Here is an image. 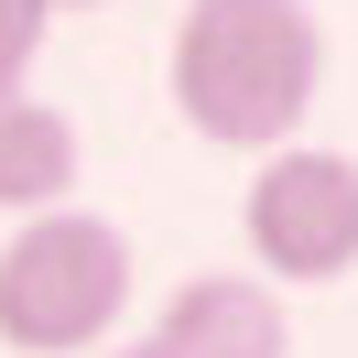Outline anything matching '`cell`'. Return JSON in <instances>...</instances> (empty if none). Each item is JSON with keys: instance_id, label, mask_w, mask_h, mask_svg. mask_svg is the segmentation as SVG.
<instances>
[{"instance_id": "277c9868", "label": "cell", "mask_w": 358, "mask_h": 358, "mask_svg": "<svg viewBox=\"0 0 358 358\" xmlns=\"http://www.w3.org/2000/svg\"><path fill=\"white\" fill-rule=\"evenodd\" d=\"M152 348L163 358H293V315L261 271H196L163 293Z\"/></svg>"}, {"instance_id": "52a82bcc", "label": "cell", "mask_w": 358, "mask_h": 358, "mask_svg": "<svg viewBox=\"0 0 358 358\" xmlns=\"http://www.w3.org/2000/svg\"><path fill=\"white\" fill-rule=\"evenodd\" d=\"M98 358H163V348H152V336H141V348H98Z\"/></svg>"}, {"instance_id": "ba28073f", "label": "cell", "mask_w": 358, "mask_h": 358, "mask_svg": "<svg viewBox=\"0 0 358 358\" xmlns=\"http://www.w3.org/2000/svg\"><path fill=\"white\" fill-rule=\"evenodd\" d=\"M55 11H98V0H55Z\"/></svg>"}, {"instance_id": "7a4b0ae2", "label": "cell", "mask_w": 358, "mask_h": 358, "mask_svg": "<svg viewBox=\"0 0 358 358\" xmlns=\"http://www.w3.org/2000/svg\"><path fill=\"white\" fill-rule=\"evenodd\" d=\"M131 315V239L87 206L11 217L0 239V348L11 358H98Z\"/></svg>"}, {"instance_id": "6da1fadb", "label": "cell", "mask_w": 358, "mask_h": 358, "mask_svg": "<svg viewBox=\"0 0 358 358\" xmlns=\"http://www.w3.org/2000/svg\"><path fill=\"white\" fill-rule=\"evenodd\" d=\"M174 120L217 152H282L326 87V33L304 0H185L174 55H163Z\"/></svg>"}, {"instance_id": "5b68a950", "label": "cell", "mask_w": 358, "mask_h": 358, "mask_svg": "<svg viewBox=\"0 0 358 358\" xmlns=\"http://www.w3.org/2000/svg\"><path fill=\"white\" fill-rule=\"evenodd\" d=\"M76 206V120L44 98H0V217Z\"/></svg>"}, {"instance_id": "3957f363", "label": "cell", "mask_w": 358, "mask_h": 358, "mask_svg": "<svg viewBox=\"0 0 358 358\" xmlns=\"http://www.w3.org/2000/svg\"><path fill=\"white\" fill-rule=\"evenodd\" d=\"M239 239H250V271L271 293L348 282L358 271V163L315 152V141L261 152L250 163V196H239Z\"/></svg>"}, {"instance_id": "8992f818", "label": "cell", "mask_w": 358, "mask_h": 358, "mask_svg": "<svg viewBox=\"0 0 358 358\" xmlns=\"http://www.w3.org/2000/svg\"><path fill=\"white\" fill-rule=\"evenodd\" d=\"M44 33H55V0H0V98H22Z\"/></svg>"}]
</instances>
